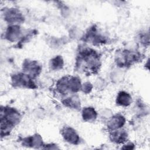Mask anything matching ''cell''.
I'll return each mask as SVG.
<instances>
[{
  "instance_id": "3957f363",
  "label": "cell",
  "mask_w": 150,
  "mask_h": 150,
  "mask_svg": "<svg viewBox=\"0 0 150 150\" xmlns=\"http://www.w3.org/2000/svg\"><path fill=\"white\" fill-rule=\"evenodd\" d=\"M62 135L64 139L72 144H77L80 138L76 131L71 127H66L62 130Z\"/></svg>"
},
{
  "instance_id": "9c48e42d",
  "label": "cell",
  "mask_w": 150,
  "mask_h": 150,
  "mask_svg": "<svg viewBox=\"0 0 150 150\" xmlns=\"http://www.w3.org/2000/svg\"><path fill=\"white\" fill-rule=\"evenodd\" d=\"M82 117L86 121H93L97 117V112L92 107H86L83 110Z\"/></svg>"
},
{
  "instance_id": "8fae6325",
  "label": "cell",
  "mask_w": 150,
  "mask_h": 150,
  "mask_svg": "<svg viewBox=\"0 0 150 150\" xmlns=\"http://www.w3.org/2000/svg\"><path fill=\"white\" fill-rule=\"evenodd\" d=\"M5 19L11 23L19 22L21 21V16L18 11L12 9L8 11L5 14Z\"/></svg>"
},
{
  "instance_id": "4fadbf2b",
  "label": "cell",
  "mask_w": 150,
  "mask_h": 150,
  "mask_svg": "<svg viewBox=\"0 0 150 150\" xmlns=\"http://www.w3.org/2000/svg\"><path fill=\"white\" fill-rule=\"evenodd\" d=\"M91 84H90L89 83H86L83 87H81L82 89H83V91H85V92H87H87L89 91V90H90L91 89V86L90 85Z\"/></svg>"
},
{
  "instance_id": "8992f818",
  "label": "cell",
  "mask_w": 150,
  "mask_h": 150,
  "mask_svg": "<svg viewBox=\"0 0 150 150\" xmlns=\"http://www.w3.org/2000/svg\"><path fill=\"white\" fill-rule=\"evenodd\" d=\"M21 34L19 26L18 25H12L8 27L6 32V38L10 41H15L18 39Z\"/></svg>"
},
{
  "instance_id": "6da1fadb",
  "label": "cell",
  "mask_w": 150,
  "mask_h": 150,
  "mask_svg": "<svg viewBox=\"0 0 150 150\" xmlns=\"http://www.w3.org/2000/svg\"><path fill=\"white\" fill-rule=\"evenodd\" d=\"M81 83L79 79L76 77H63L57 84V87L60 93H65L68 91L77 92L81 88Z\"/></svg>"
},
{
  "instance_id": "30bf717a",
  "label": "cell",
  "mask_w": 150,
  "mask_h": 150,
  "mask_svg": "<svg viewBox=\"0 0 150 150\" xmlns=\"http://www.w3.org/2000/svg\"><path fill=\"white\" fill-rule=\"evenodd\" d=\"M23 144L28 146H37L38 148L39 146L42 145V140L40 136L36 135L25 139Z\"/></svg>"
},
{
  "instance_id": "52a82bcc",
  "label": "cell",
  "mask_w": 150,
  "mask_h": 150,
  "mask_svg": "<svg viewBox=\"0 0 150 150\" xmlns=\"http://www.w3.org/2000/svg\"><path fill=\"white\" fill-rule=\"evenodd\" d=\"M117 104L121 106H128L132 102V97L125 91L120 92L117 97Z\"/></svg>"
},
{
  "instance_id": "7c38bea8",
  "label": "cell",
  "mask_w": 150,
  "mask_h": 150,
  "mask_svg": "<svg viewBox=\"0 0 150 150\" xmlns=\"http://www.w3.org/2000/svg\"><path fill=\"white\" fill-rule=\"evenodd\" d=\"M51 68L53 70H58L61 69L63 65V60L61 56H57L52 59L50 64Z\"/></svg>"
},
{
  "instance_id": "7a4b0ae2",
  "label": "cell",
  "mask_w": 150,
  "mask_h": 150,
  "mask_svg": "<svg viewBox=\"0 0 150 150\" xmlns=\"http://www.w3.org/2000/svg\"><path fill=\"white\" fill-rule=\"evenodd\" d=\"M29 75L25 73H21L15 74L12 79L13 83L15 86H18L19 87H32L33 88L34 83L31 80Z\"/></svg>"
},
{
  "instance_id": "277c9868",
  "label": "cell",
  "mask_w": 150,
  "mask_h": 150,
  "mask_svg": "<svg viewBox=\"0 0 150 150\" xmlns=\"http://www.w3.org/2000/svg\"><path fill=\"white\" fill-rule=\"evenodd\" d=\"M23 69L25 74L30 77H35L37 76L40 71V67L38 63L35 61H28L25 62Z\"/></svg>"
},
{
  "instance_id": "5b68a950",
  "label": "cell",
  "mask_w": 150,
  "mask_h": 150,
  "mask_svg": "<svg viewBox=\"0 0 150 150\" xmlns=\"http://www.w3.org/2000/svg\"><path fill=\"white\" fill-rule=\"evenodd\" d=\"M125 118L121 115H116L112 117L108 122V128L112 131L119 129L125 124Z\"/></svg>"
},
{
  "instance_id": "ba28073f",
  "label": "cell",
  "mask_w": 150,
  "mask_h": 150,
  "mask_svg": "<svg viewBox=\"0 0 150 150\" xmlns=\"http://www.w3.org/2000/svg\"><path fill=\"white\" fill-rule=\"evenodd\" d=\"M110 137L112 141L115 143L121 144L126 141L127 138V134L124 131L117 129L112 131V133Z\"/></svg>"
}]
</instances>
